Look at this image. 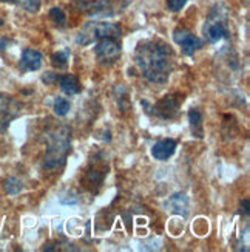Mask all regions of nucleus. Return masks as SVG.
Segmentation results:
<instances>
[{
  "label": "nucleus",
  "mask_w": 250,
  "mask_h": 252,
  "mask_svg": "<svg viewBox=\"0 0 250 252\" xmlns=\"http://www.w3.org/2000/svg\"><path fill=\"white\" fill-rule=\"evenodd\" d=\"M135 62L145 81L161 85L170 79L175 68V53L164 40L148 39L138 45Z\"/></svg>",
  "instance_id": "1"
},
{
  "label": "nucleus",
  "mask_w": 250,
  "mask_h": 252,
  "mask_svg": "<svg viewBox=\"0 0 250 252\" xmlns=\"http://www.w3.org/2000/svg\"><path fill=\"white\" fill-rule=\"evenodd\" d=\"M48 146L43 157V169H62L67 162L68 152L71 150V131L68 127H57L48 131Z\"/></svg>",
  "instance_id": "2"
},
{
  "label": "nucleus",
  "mask_w": 250,
  "mask_h": 252,
  "mask_svg": "<svg viewBox=\"0 0 250 252\" xmlns=\"http://www.w3.org/2000/svg\"><path fill=\"white\" fill-rule=\"evenodd\" d=\"M122 36V27L113 22H86L76 36V43L82 47L91 45V43L101 39H119Z\"/></svg>",
  "instance_id": "3"
},
{
  "label": "nucleus",
  "mask_w": 250,
  "mask_h": 252,
  "mask_svg": "<svg viewBox=\"0 0 250 252\" xmlns=\"http://www.w3.org/2000/svg\"><path fill=\"white\" fill-rule=\"evenodd\" d=\"M133 0H76L74 5L90 17H114L128 8Z\"/></svg>",
  "instance_id": "4"
},
{
  "label": "nucleus",
  "mask_w": 250,
  "mask_h": 252,
  "mask_svg": "<svg viewBox=\"0 0 250 252\" xmlns=\"http://www.w3.org/2000/svg\"><path fill=\"white\" fill-rule=\"evenodd\" d=\"M182 102H184V96L181 93H170L162 96L153 105H150L147 101H142L140 104L147 108L145 110L147 113L156 116L158 119H162V121H171V119L178 118Z\"/></svg>",
  "instance_id": "5"
},
{
  "label": "nucleus",
  "mask_w": 250,
  "mask_h": 252,
  "mask_svg": "<svg viewBox=\"0 0 250 252\" xmlns=\"http://www.w3.org/2000/svg\"><path fill=\"white\" fill-rule=\"evenodd\" d=\"M204 36L210 43H218L222 39L230 37V31L227 27V13L225 9L220 11V5H216L204 24Z\"/></svg>",
  "instance_id": "6"
},
{
  "label": "nucleus",
  "mask_w": 250,
  "mask_h": 252,
  "mask_svg": "<svg viewBox=\"0 0 250 252\" xmlns=\"http://www.w3.org/2000/svg\"><path fill=\"white\" fill-rule=\"evenodd\" d=\"M122 47L119 39H101L94 45V54L102 65H113L119 61Z\"/></svg>",
  "instance_id": "7"
},
{
  "label": "nucleus",
  "mask_w": 250,
  "mask_h": 252,
  "mask_svg": "<svg viewBox=\"0 0 250 252\" xmlns=\"http://www.w3.org/2000/svg\"><path fill=\"white\" fill-rule=\"evenodd\" d=\"M22 105L13 96L0 93V133L9 127V124L20 115Z\"/></svg>",
  "instance_id": "8"
},
{
  "label": "nucleus",
  "mask_w": 250,
  "mask_h": 252,
  "mask_svg": "<svg viewBox=\"0 0 250 252\" xmlns=\"http://www.w3.org/2000/svg\"><path fill=\"white\" fill-rule=\"evenodd\" d=\"M173 40L182 48V53L186 56H193L199 48H202L204 40L199 39L198 36H194L192 31L186 28H176L173 31Z\"/></svg>",
  "instance_id": "9"
},
{
  "label": "nucleus",
  "mask_w": 250,
  "mask_h": 252,
  "mask_svg": "<svg viewBox=\"0 0 250 252\" xmlns=\"http://www.w3.org/2000/svg\"><path fill=\"white\" fill-rule=\"evenodd\" d=\"M42 62H43V56L42 53L37 50H32V48H25L22 51V56L19 61V67L22 71H36L42 67Z\"/></svg>",
  "instance_id": "10"
},
{
  "label": "nucleus",
  "mask_w": 250,
  "mask_h": 252,
  "mask_svg": "<svg viewBox=\"0 0 250 252\" xmlns=\"http://www.w3.org/2000/svg\"><path fill=\"white\" fill-rule=\"evenodd\" d=\"M176 147H178V144L175 139H171V138L161 139L151 147V157L158 161H166L170 157H173V153L176 152Z\"/></svg>",
  "instance_id": "11"
},
{
  "label": "nucleus",
  "mask_w": 250,
  "mask_h": 252,
  "mask_svg": "<svg viewBox=\"0 0 250 252\" xmlns=\"http://www.w3.org/2000/svg\"><path fill=\"white\" fill-rule=\"evenodd\" d=\"M59 87H60V90L65 93V94H78L81 92V82H79V78L76 74H59Z\"/></svg>",
  "instance_id": "12"
},
{
  "label": "nucleus",
  "mask_w": 250,
  "mask_h": 252,
  "mask_svg": "<svg viewBox=\"0 0 250 252\" xmlns=\"http://www.w3.org/2000/svg\"><path fill=\"white\" fill-rule=\"evenodd\" d=\"M189 123H190L192 135L201 139L204 136V124H202V113L198 110V108H190Z\"/></svg>",
  "instance_id": "13"
},
{
  "label": "nucleus",
  "mask_w": 250,
  "mask_h": 252,
  "mask_svg": "<svg viewBox=\"0 0 250 252\" xmlns=\"http://www.w3.org/2000/svg\"><path fill=\"white\" fill-rule=\"evenodd\" d=\"M168 206L173 214H178V215H187V207H189V200L187 196L184 193H175L173 196H170L168 200Z\"/></svg>",
  "instance_id": "14"
},
{
  "label": "nucleus",
  "mask_w": 250,
  "mask_h": 252,
  "mask_svg": "<svg viewBox=\"0 0 250 252\" xmlns=\"http://www.w3.org/2000/svg\"><path fill=\"white\" fill-rule=\"evenodd\" d=\"M114 101L119 110L127 112L130 108V97H128V90L124 85H116L114 87Z\"/></svg>",
  "instance_id": "15"
},
{
  "label": "nucleus",
  "mask_w": 250,
  "mask_h": 252,
  "mask_svg": "<svg viewBox=\"0 0 250 252\" xmlns=\"http://www.w3.org/2000/svg\"><path fill=\"white\" fill-rule=\"evenodd\" d=\"M70 50H60L57 53H54L51 56V65L57 70H65L68 67L70 62Z\"/></svg>",
  "instance_id": "16"
},
{
  "label": "nucleus",
  "mask_w": 250,
  "mask_h": 252,
  "mask_svg": "<svg viewBox=\"0 0 250 252\" xmlns=\"http://www.w3.org/2000/svg\"><path fill=\"white\" fill-rule=\"evenodd\" d=\"M3 189L8 195H17L22 192V189H24V183L16 177H8L3 181Z\"/></svg>",
  "instance_id": "17"
},
{
  "label": "nucleus",
  "mask_w": 250,
  "mask_h": 252,
  "mask_svg": "<svg viewBox=\"0 0 250 252\" xmlns=\"http://www.w3.org/2000/svg\"><path fill=\"white\" fill-rule=\"evenodd\" d=\"M71 108V102L68 99H65V97H56V101H54V113L57 116H65Z\"/></svg>",
  "instance_id": "18"
},
{
  "label": "nucleus",
  "mask_w": 250,
  "mask_h": 252,
  "mask_svg": "<svg viewBox=\"0 0 250 252\" xmlns=\"http://www.w3.org/2000/svg\"><path fill=\"white\" fill-rule=\"evenodd\" d=\"M48 16H50V19L53 20V24H56V25H59V27H63V25H65V22H67V16H65L63 11H62L60 8H57V6H53V8L50 9Z\"/></svg>",
  "instance_id": "19"
},
{
  "label": "nucleus",
  "mask_w": 250,
  "mask_h": 252,
  "mask_svg": "<svg viewBox=\"0 0 250 252\" xmlns=\"http://www.w3.org/2000/svg\"><path fill=\"white\" fill-rule=\"evenodd\" d=\"M16 5L24 8L28 13H37L40 9V0H17Z\"/></svg>",
  "instance_id": "20"
},
{
  "label": "nucleus",
  "mask_w": 250,
  "mask_h": 252,
  "mask_svg": "<svg viewBox=\"0 0 250 252\" xmlns=\"http://www.w3.org/2000/svg\"><path fill=\"white\" fill-rule=\"evenodd\" d=\"M187 2L189 0H167V8L171 11V13H178V11H181L184 6H186Z\"/></svg>",
  "instance_id": "21"
},
{
  "label": "nucleus",
  "mask_w": 250,
  "mask_h": 252,
  "mask_svg": "<svg viewBox=\"0 0 250 252\" xmlns=\"http://www.w3.org/2000/svg\"><path fill=\"white\" fill-rule=\"evenodd\" d=\"M57 79H59V74L57 73H51V71H48V73H45V74L42 76V82H45L47 85L56 84Z\"/></svg>",
  "instance_id": "22"
},
{
  "label": "nucleus",
  "mask_w": 250,
  "mask_h": 252,
  "mask_svg": "<svg viewBox=\"0 0 250 252\" xmlns=\"http://www.w3.org/2000/svg\"><path fill=\"white\" fill-rule=\"evenodd\" d=\"M249 200L246 198V200H243L241 201V214H244V215H249Z\"/></svg>",
  "instance_id": "23"
},
{
  "label": "nucleus",
  "mask_w": 250,
  "mask_h": 252,
  "mask_svg": "<svg viewBox=\"0 0 250 252\" xmlns=\"http://www.w3.org/2000/svg\"><path fill=\"white\" fill-rule=\"evenodd\" d=\"M6 45H8V42H6L3 37H0V50H5V48H6Z\"/></svg>",
  "instance_id": "24"
},
{
  "label": "nucleus",
  "mask_w": 250,
  "mask_h": 252,
  "mask_svg": "<svg viewBox=\"0 0 250 252\" xmlns=\"http://www.w3.org/2000/svg\"><path fill=\"white\" fill-rule=\"evenodd\" d=\"M2 2H8V3H17V0H2Z\"/></svg>",
  "instance_id": "25"
}]
</instances>
